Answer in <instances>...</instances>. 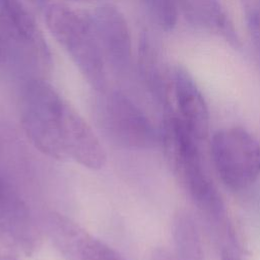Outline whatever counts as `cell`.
<instances>
[{"instance_id": "13", "label": "cell", "mask_w": 260, "mask_h": 260, "mask_svg": "<svg viewBox=\"0 0 260 260\" xmlns=\"http://www.w3.org/2000/svg\"><path fill=\"white\" fill-rule=\"evenodd\" d=\"M156 23L164 30H172L178 19L180 0H145Z\"/></svg>"}, {"instance_id": "11", "label": "cell", "mask_w": 260, "mask_h": 260, "mask_svg": "<svg viewBox=\"0 0 260 260\" xmlns=\"http://www.w3.org/2000/svg\"><path fill=\"white\" fill-rule=\"evenodd\" d=\"M173 234L178 260H205L199 230L189 213L176 215Z\"/></svg>"}, {"instance_id": "10", "label": "cell", "mask_w": 260, "mask_h": 260, "mask_svg": "<svg viewBox=\"0 0 260 260\" xmlns=\"http://www.w3.org/2000/svg\"><path fill=\"white\" fill-rule=\"evenodd\" d=\"M181 4L192 24L217 32L235 49L241 47L237 30L220 0H182Z\"/></svg>"}, {"instance_id": "12", "label": "cell", "mask_w": 260, "mask_h": 260, "mask_svg": "<svg viewBox=\"0 0 260 260\" xmlns=\"http://www.w3.org/2000/svg\"><path fill=\"white\" fill-rule=\"evenodd\" d=\"M0 21L13 37L23 42H30L36 37L35 19L20 0H0Z\"/></svg>"}, {"instance_id": "1", "label": "cell", "mask_w": 260, "mask_h": 260, "mask_svg": "<svg viewBox=\"0 0 260 260\" xmlns=\"http://www.w3.org/2000/svg\"><path fill=\"white\" fill-rule=\"evenodd\" d=\"M20 122L34 144L45 155L69 160L86 121L44 80H30L20 100Z\"/></svg>"}, {"instance_id": "2", "label": "cell", "mask_w": 260, "mask_h": 260, "mask_svg": "<svg viewBox=\"0 0 260 260\" xmlns=\"http://www.w3.org/2000/svg\"><path fill=\"white\" fill-rule=\"evenodd\" d=\"M159 138L170 167L208 223L225 220V208L203 164L199 141L170 109L165 114Z\"/></svg>"}, {"instance_id": "8", "label": "cell", "mask_w": 260, "mask_h": 260, "mask_svg": "<svg viewBox=\"0 0 260 260\" xmlns=\"http://www.w3.org/2000/svg\"><path fill=\"white\" fill-rule=\"evenodd\" d=\"M105 60L117 71H124L130 64L132 43L124 14L116 6L104 4L88 16Z\"/></svg>"}, {"instance_id": "9", "label": "cell", "mask_w": 260, "mask_h": 260, "mask_svg": "<svg viewBox=\"0 0 260 260\" xmlns=\"http://www.w3.org/2000/svg\"><path fill=\"white\" fill-rule=\"evenodd\" d=\"M172 77L178 115L193 137L201 142L207 137L209 129V112L205 99L184 67H175Z\"/></svg>"}, {"instance_id": "19", "label": "cell", "mask_w": 260, "mask_h": 260, "mask_svg": "<svg viewBox=\"0 0 260 260\" xmlns=\"http://www.w3.org/2000/svg\"><path fill=\"white\" fill-rule=\"evenodd\" d=\"M79 1H92V0H79Z\"/></svg>"}, {"instance_id": "7", "label": "cell", "mask_w": 260, "mask_h": 260, "mask_svg": "<svg viewBox=\"0 0 260 260\" xmlns=\"http://www.w3.org/2000/svg\"><path fill=\"white\" fill-rule=\"evenodd\" d=\"M45 228L50 241L66 260H126L107 243L61 213L50 212Z\"/></svg>"}, {"instance_id": "18", "label": "cell", "mask_w": 260, "mask_h": 260, "mask_svg": "<svg viewBox=\"0 0 260 260\" xmlns=\"http://www.w3.org/2000/svg\"><path fill=\"white\" fill-rule=\"evenodd\" d=\"M34 2H36V3H38V4H41V3H43V2H45L46 0H32Z\"/></svg>"}, {"instance_id": "5", "label": "cell", "mask_w": 260, "mask_h": 260, "mask_svg": "<svg viewBox=\"0 0 260 260\" xmlns=\"http://www.w3.org/2000/svg\"><path fill=\"white\" fill-rule=\"evenodd\" d=\"M100 121L110 139L124 147L148 148L159 139L144 113L120 92H113L105 100L100 110Z\"/></svg>"}, {"instance_id": "15", "label": "cell", "mask_w": 260, "mask_h": 260, "mask_svg": "<svg viewBox=\"0 0 260 260\" xmlns=\"http://www.w3.org/2000/svg\"><path fill=\"white\" fill-rule=\"evenodd\" d=\"M220 260H242L239 247H221Z\"/></svg>"}, {"instance_id": "16", "label": "cell", "mask_w": 260, "mask_h": 260, "mask_svg": "<svg viewBox=\"0 0 260 260\" xmlns=\"http://www.w3.org/2000/svg\"><path fill=\"white\" fill-rule=\"evenodd\" d=\"M0 260H20V259L17 256V252L3 245H0Z\"/></svg>"}, {"instance_id": "14", "label": "cell", "mask_w": 260, "mask_h": 260, "mask_svg": "<svg viewBox=\"0 0 260 260\" xmlns=\"http://www.w3.org/2000/svg\"><path fill=\"white\" fill-rule=\"evenodd\" d=\"M251 38L260 51V0H240Z\"/></svg>"}, {"instance_id": "3", "label": "cell", "mask_w": 260, "mask_h": 260, "mask_svg": "<svg viewBox=\"0 0 260 260\" xmlns=\"http://www.w3.org/2000/svg\"><path fill=\"white\" fill-rule=\"evenodd\" d=\"M45 21L87 82L96 90H103L106 60L89 18L67 5L54 3L46 8Z\"/></svg>"}, {"instance_id": "4", "label": "cell", "mask_w": 260, "mask_h": 260, "mask_svg": "<svg viewBox=\"0 0 260 260\" xmlns=\"http://www.w3.org/2000/svg\"><path fill=\"white\" fill-rule=\"evenodd\" d=\"M210 152L218 176L232 190L246 189L260 176V143L243 127L216 131Z\"/></svg>"}, {"instance_id": "20", "label": "cell", "mask_w": 260, "mask_h": 260, "mask_svg": "<svg viewBox=\"0 0 260 260\" xmlns=\"http://www.w3.org/2000/svg\"><path fill=\"white\" fill-rule=\"evenodd\" d=\"M162 260H167V259H162Z\"/></svg>"}, {"instance_id": "17", "label": "cell", "mask_w": 260, "mask_h": 260, "mask_svg": "<svg viewBox=\"0 0 260 260\" xmlns=\"http://www.w3.org/2000/svg\"><path fill=\"white\" fill-rule=\"evenodd\" d=\"M2 55H3V43H2V39L0 37V60L2 59Z\"/></svg>"}, {"instance_id": "6", "label": "cell", "mask_w": 260, "mask_h": 260, "mask_svg": "<svg viewBox=\"0 0 260 260\" xmlns=\"http://www.w3.org/2000/svg\"><path fill=\"white\" fill-rule=\"evenodd\" d=\"M0 245L24 255L34 254L41 235L24 199L0 174Z\"/></svg>"}]
</instances>
